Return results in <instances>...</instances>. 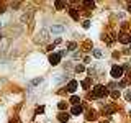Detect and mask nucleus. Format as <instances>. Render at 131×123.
Returning a JSON list of instances; mask_svg holds the SVG:
<instances>
[{"instance_id": "nucleus-1", "label": "nucleus", "mask_w": 131, "mask_h": 123, "mask_svg": "<svg viewBox=\"0 0 131 123\" xmlns=\"http://www.w3.org/2000/svg\"><path fill=\"white\" fill-rule=\"evenodd\" d=\"M107 95V89L105 85H95L92 89V97L94 98H100V97H105Z\"/></svg>"}, {"instance_id": "nucleus-2", "label": "nucleus", "mask_w": 131, "mask_h": 123, "mask_svg": "<svg viewBox=\"0 0 131 123\" xmlns=\"http://www.w3.org/2000/svg\"><path fill=\"white\" fill-rule=\"evenodd\" d=\"M49 31H51V35H62L66 31V26L64 25H53Z\"/></svg>"}, {"instance_id": "nucleus-3", "label": "nucleus", "mask_w": 131, "mask_h": 123, "mask_svg": "<svg viewBox=\"0 0 131 123\" xmlns=\"http://www.w3.org/2000/svg\"><path fill=\"white\" fill-rule=\"evenodd\" d=\"M112 77L113 79H120V77L123 76V67H120V66H113L112 67Z\"/></svg>"}, {"instance_id": "nucleus-4", "label": "nucleus", "mask_w": 131, "mask_h": 123, "mask_svg": "<svg viewBox=\"0 0 131 123\" xmlns=\"http://www.w3.org/2000/svg\"><path fill=\"white\" fill-rule=\"evenodd\" d=\"M61 57H62V56H61L59 53H53V54L49 56V62H51L53 66H57V64L61 62Z\"/></svg>"}, {"instance_id": "nucleus-5", "label": "nucleus", "mask_w": 131, "mask_h": 123, "mask_svg": "<svg viewBox=\"0 0 131 123\" xmlns=\"http://www.w3.org/2000/svg\"><path fill=\"white\" fill-rule=\"evenodd\" d=\"M120 43H123V44H128V43H131V36L128 35V33H123V35H120Z\"/></svg>"}, {"instance_id": "nucleus-6", "label": "nucleus", "mask_w": 131, "mask_h": 123, "mask_svg": "<svg viewBox=\"0 0 131 123\" xmlns=\"http://www.w3.org/2000/svg\"><path fill=\"white\" fill-rule=\"evenodd\" d=\"M77 87H79L77 80H71L69 85H67V90H69V92H75V90H77Z\"/></svg>"}, {"instance_id": "nucleus-7", "label": "nucleus", "mask_w": 131, "mask_h": 123, "mask_svg": "<svg viewBox=\"0 0 131 123\" xmlns=\"http://www.w3.org/2000/svg\"><path fill=\"white\" fill-rule=\"evenodd\" d=\"M71 113L72 115H80L82 113V107H80V105H74L72 110H71Z\"/></svg>"}, {"instance_id": "nucleus-8", "label": "nucleus", "mask_w": 131, "mask_h": 123, "mask_svg": "<svg viewBox=\"0 0 131 123\" xmlns=\"http://www.w3.org/2000/svg\"><path fill=\"white\" fill-rule=\"evenodd\" d=\"M69 117H71V115H67V113H59V117H57V120H59L61 123H66L67 120H69Z\"/></svg>"}, {"instance_id": "nucleus-9", "label": "nucleus", "mask_w": 131, "mask_h": 123, "mask_svg": "<svg viewBox=\"0 0 131 123\" xmlns=\"http://www.w3.org/2000/svg\"><path fill=\"white\" fill-rule=\"evenodd\" d=\"M41 82H43V77H38V79H35V80H31V82H30V89H33V87H35V85H38V84H41Z\"/></svg>"}, {"instance_id": "nucleus-10", "label": "nucleus", "mask_w": 131, "mask_h": 123, "mask_svg": "<svg viewBox=\"0 0 131 123\" xmlns=\"http://www.w3.org/2000/svg\"><path fill=\"white\" fill-rule=\"evenodd\" d=\"M69 15H71L74 20H79V13H77V10H75V8H71V10H69Z\"/></svg>"}, {"instance_id": "nucleus-11", "label": "nucleus", "mask_w": 131, "mask_h": 123, "mask_svg": "<svg viewBox=\"0 0 131 123\" xmlns=\"http://www.w3.org/2000/svg\"><path fill=\"white\" fill-rule=\"evenodd\" d=\"M62 80H66V76H62V74H57V77L54 79V84H61Z\"/></svg>"}, {"instance_id": "nucleus-12", "label": "nucleus", "mask_w": 131, "mask_h": 123, "mask_svg": "<svg viewBox=\"0 0 131 123\" xmlns=\"http://www.w3.org/2000/svg\"><path fill=\"white\" fill-rule=\"evenodd\" d=\"M79 102H80V98H79L77 95H72V97H71V104H74V105H79Z\"/></svg>"}, {"instance_id": "nucleus-13", "label": "nucleus", "mask_w": 131, "mask_h": 123, "mask_svg": "<svg viewBox=\"0 0 131 123\" xmlns=\"http://www.w3.org/2000/svg\"><path fill=\"white\" fill-rule=\"evenodd\" d=\"M54 5H56V8H57V10H61V8H64V7H66L64 2H56Z\"/></svg>"}, {"instance_id": "nucleus-14", "label": "nucleus", "mask_w": 131, "mask_h": 123, "mask_svg": "<svg viewBox=\"0 0 131 123\" xmlns=\"http://www.w3.org/2000/svg\"><path fill=\"white\" fill-rule=\"evenodd\" d=\"M94 56H95V57H98V59H100V57H102L103 54H102V51H100V49H94Z\"/></svg>"}, {"instance_id": "nucleus-15", "label": "nucleus", "mask_w": 131, "mask_h": 123, "mask_svg": "<svg viewBox=\"0 0 131 123\" xmlns=\"http://www.w3.org/2000/svg\"><path fill=\"white\" fill-rule=\"evenodd\" d=\"M7 21H8V17H2V18H0V26L7 25Z\"/></svg>"}, {"instance_id": "nucleus-16", "label": "nucleus", "mask_w": 131, "mask_h": 123, "mask_svg": "<svg viewBox=\"0 0 131 123\" xmlns=\"http://www.w3.org/2000/svg\"><path fill=\"white\" fill-rule=\"evenodd\" d=\"M84 5H85V7H89V8H94V7H95L94 2H84Z\"/></svg>"}, {"instance_id": "nucleus-17", "label": "nucleus", "mask_w": 131, "mask_h": 123, "mask_svg": "<svg viewBox=\"0 0 131 123\" xmlns=\"http://www.w3.org/2000/svg\"><path fill=\"white\" fill-rule=\"evenodd\" d=\"M89 85H90V80H89V79H85L84 82H82V87H85V89H89Z\"/></svg>"}, {"instance_id": "nucleus-18", "label": "nucleus", "mask_w": 131, "mask_h": 123, "mask_svg": "<svg viewBox=\"0 0 131 123\" xmlns=\"http://www.w3.org/2000/svg\"><path fill=\"white\" fill-rule=\"evenodd\" d=\"M57 108H59V110H64L66 108V102H59V104H57Z\"/></svg>"}, {"instance_id": "nucleus-19", "label": "nucleus", "mask_w": 131, "mask_h": 123, "mask_svg": "<svg viewBox=\"0 0 131 123\" xmlns=\"http://www.w3.org/2000/svg\"><path fill=\"white\" fill-rule=\"evenodd\" d=\"M112 97H113V98H118V97H120V92H118V90H113V92H112Z\"/></svg>"}, {"instance_id": "nucleus-20", "label": "nucleus", "mask_w": 131, "mask_h": 123, "mask_svg": "<svg viewBox=\"0 0 131 123\" xmlns=\"http://www.w3.org/2000/svg\"><path fill=\"white\" fill-rule=\"evenodd\" d=\"M75 48H77V44H75V43H69V51H74Z\"/></svg>"}, {"instance_id": "nucleus-21", "label": "nucleus", "mask_w": 131, "mask_h": 123, "mask_svg": "<svg viewBox=\"0 0 131 123\" xmlns=\"http://www.w3.org/2000/svg\"><path fill=\"white\" fill-rule=\"evenodd\" d=\"M82 26H84V28H90V21H89V20H85L84 23H82Z\"/></svg>"}, {"instance_id": "nucleus-22", "label": "nucleus", "mask_w": 131, "mask_h": 123, "mask_svg": "<svg viewBox=\"0 0 131 123\" xmlns=\"http://www.w3.org/2000/svg\"><path fill=\"white\" fill-rule=\"evenodd\" d=\"M48 33H49V31H46V30H44V31L41 33V39H46L48 38Z\"/></svg>"}, {"instance_id": "nucleus-23", "label": "nucleus", "mask_w": 131, "mask_h": 123, "mask_svg": "<svg viewBox=\"0 0 131 123\" xmlns=\"http://www.w3.org/2000/svg\"><path fill=\"white\" fill-rule=\"evenodd\" d=\"M84 69H85V67H84V66H80V64H79V66L75 67V71H77V72H82Z\"/></svg>"}, {"instance_id": "nucleus-24", "label": "nucleus", "mask_w": 131, "mask_h": 123, "mask_svg": "<svg viewBox=\"0 0 131 123\" xmlns=\"http://www.w3.org/2000/svg\"><path fill=\"white\" fill-rule=\"evenodd\" d=\"M105 112H107V113H113V108H112V107H107Z\"/></svg>"}, {"instance_id": "nucleus-25", "label": "nucleus", "mask_w": 131, "mask_h": 123, "mask_svg": "<svg viewBox=\"0 0 131 123\" xmlns=\"http://www.w3.org/2000/svg\"><path fill=\"white\" fill-rule=\"evenodd\" d=\"M126 98H128V100H131V89L126 92Z\"/></svg>"}, {"instance_id": "nucleus-26", "label": "nucleus", "mask_w": 131, "mask_h": 123, "mask_svg": "<svg viewBox=\"0 0 131 123\" xmlns=\"http://www.w3.org/2000/svg\"><path fill=\"white\" fill-rule=\"evenodd\" d=\"M43 112H44V108H43V107H39V108L36 110V113H43Z\"/></svg>"}, {"instance_id": "nucleus-27", "label": "nucleus", "mask_w": 131, "mask_h": 123, "mask_svg": "<svg viewBox=\"0 0 131 123\" xmlns=\"http://www.w3.org/2000/svg\"><path fill=\"white\" fill-rule=\"evenodd\" d=\"M130 12H131V5H130Z\"/></svg>"}, {"instance_id": "nucleus-28", "label": "nucleus", "mask_w": 131, "mask_h": 123, "mask_svg": "<svg viewBox=\"0 0 131 123\" xmlns=\"http://www.w3.org/2000/svg\"><path fill=\"white\" fill-rule=\"evenodd\" d=\"M0 38H2V33H0Z\"/></svg>"}, {"instance_id": "nucleus-29", "label": "nucleus", "mask_w": 131, "mask_h": 123, "mask_svg": "<svg viewBox=\"0 0 131 123\" xmlns=\"http://www.w3.org/2000/svg\"><path fill=\"white\" fill-rule=\"evenodd\" d=\"M103 123H108V122H103Z\"/></svg>"}, {"instance_id": "nucleus-30", "label": "nucleus", "mask_w": 131, "mask_h": 123, "mask_svg": "<svg viewBox=\"0 0 131 123\" xmlns=\"http://www.w3.org/2000/svg\"><path fill=\"white\" fill-rule=\"evenodd\" d=\"M130 115H131V112H130Z\"/></svg>"}]
</instances>
